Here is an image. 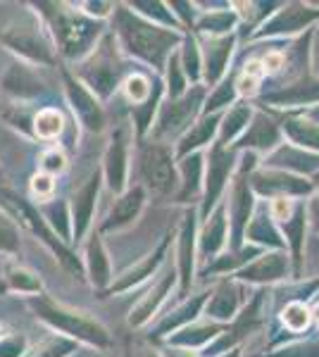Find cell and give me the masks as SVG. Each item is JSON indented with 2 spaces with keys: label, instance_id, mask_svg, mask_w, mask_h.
I'll list each match as a JSON object with an SVG mask.
<instances>
[{
  "label": "cell",
  "instance_id": "1",
  "mask_svg": "<svg viewBox=\"0 0 319 357\" xmlns=\"http://www.w3.org/2000/svg\"><path fill=\"white\" fill-rule=\"evenodd\" d=\"M119 33H121V41L126 43V48L131 53H136L138 57H143L148 62H155V65H160L162 57L167 55V50L177 43V33L153 26L143 20H136L126 10L119 13Z\"/></svg>",
  "mask_w": 319,
  "mask_h": 357
},
{
  "label": "cell",
  "instance_id": "2",
  "mask_svg": "<svg viewBox=\"0 0 319 357\" xmlns=\"http://www.w3.org/2000/svg\"><path fill=\"white\" fill-rule=\"evenodd\" d=\"M141 169H143L146 181L160 193L172 191L174 183H177L172 158H170V153H167V148H162L160 143H153V146L146 148L143 160H141Z\"/></svg>",
  "mask_w": 319,
  "mask_h": 357
},
{
  "label": "cell",
  "instance_id": "3",
  "mask_svg": "<svg viewBox=\"0 0 319 357\" xmlns=\"http://www.w3.org/2000/svg\"><path fill=\"white\" fill-rule=\"evenodd\" d=\"M43 317L50 324H55L57 329L74 333V336L84 338V341H89V343H98V345L107 343V336L101 326L74 312H67V310H60V307H48V310H43Z\"/></svg>",
  "mask_w": 319,
  "mask_h": 357
},
{
  "label": "cell",
  "instance_id": "4",
  "mask_svg": "<svg viewBox=\"0 0 319 357\" xmlns=\"http://www.w3.org/2000/svg\"><path fill=\"white\" fill-rule=\"evenodd\" d=\"M98 36V26L94 22L84 20V17H67L60 24V38L62 48L69 57L81 55L84 50H89L91 41Z\"/></svg>",
  "mask_w": 319,
  "mask_h": 357
},
{
  "label": "cell",
  "instance_id": "5",
  "mask_svg": "<svg viewBox=\"0 0 319 357\" xmlns=\"http://www.w3.org/2000/svg\"><path fill=\"white\" fill-rule=\"evenodd\" d=\"M200 91H195L193 96H188L186 100L181 102H170V107H165L160 117V126L158 134H174V131H181L191 119H193V112L198 110V100H200Z\"/></svg>",
  "mask_w": 319,
  "mask_h": 357
},
{
  "label": "cell",
  "instance_id": "6",
  "mask_svg": "<svg viewBox=\"0 0 319 357\" xmlns=\"http://www.w3.org/2000/svg\"><path fill=\"white\" fill-rule=\"evenodd\" d=\"M255 188L262 193H274V191H288V193H307L310 191V183L303 178H293L286 174H258L255 176Z\"/></svg>",
  "mask_w": 319,
  "mask_h": 357
},
{
  "label": "cell",
  "instance_id": "7",
  "mask_svg": "<svg viewBox=\"0 0 319 357\" xmlns=\"http://www.w3.org/2000/svg\"><path fill=\"white\" fill-rule=\"evenodd\" d=\"M231 169V158L224 155L222 151H214L212 162H210V174H207V200H205V210L214 203V198L219 195L224 186V178L229 176Z\"/></svg>",
  "mask_w": 319,
  "mask_h": 357
},
{
  "label": "cell",
  "instance_id": "8",
  "mask_svg": "<svg viewBox=\"0 0 319 357\" xmlns=\"http://www.w3.org/2000/svg\"><path fill=\"white\" fill-rule=\"evenodd\" d=\"M141 205H143V191L141 188H133V191L126 193L124 198H119L117 205L112 207V215H110L107 227H121V224L131 222L133 217L138 215Z\"/></svg>",
  "mask_w": 319,
  "mask_h": 357
},
{
  "label": "cell",
  "instance_id": "9",
  "mask_svg": "<svg viewBox=\"0 0 319 357\" xmlns=\"http://www.w3.org/2000/svg\"><path fill=\"white\" fill-rule=\"evenodd\" d=\"M286 272V257L283 255H267L258 264L248 267L241 276L251 281H265V279H279Z\"/></svg>",
  "mask_w": 319,
  "mask_h": 357
},
{
  "label": "cell",
  "instance_id": "10",
  "mask_svg": "<svg viewBox=\"0 0 319 357\" xmlns=\"http://www.w3.org/2000/svg\"><path fill=\"white\" fill-rule=\"evenodd\" d=\"M98 191V181L89 183V186L81 188V193L77 195V203H74V224H77V236L84 234L86 224L91 220V210H94V200Z\"/></svg>",
  "mask_w": 319,
  "mask_h": 357
},
{
  "label": "cell",
  "instance_id": "11",
  "mask_svg": "<svg viewBox=\"0 0 319 357\" xmlns=\"http://www.w3.org/2000/svg\"><path fill=\"white\" fill-rule=\"evenodd\" d=\"M69 91H72V98H74V102H77L74 107H77L81 117L86 119V126H91V129H98V126H101V110H98L96 100L89 93H86V91L81 89L79 84L69 82Z\"/></svg>",
  "mask_w": 319,
  "mask_h": 357
},
{
  "label": "cell",
  "instance_id": "12",
  "mask_svg": "<svg viewBox=\"0 0 319 357\" xmlns=\"http://www.w3.org/2000/svg\"><path fill=\"white\" fill-rule=\"evenodd\" d=\"M276 138H279V131H276V126L269 122L267 117L260 114L258 119H255L253 129L246 134V146H258V148H269L276 143Z\"/></svg>",
  "mask_w": 319,
  "mask_h": 357
},
{
  "label": "cell",
  "instance_id": "13",
  "mask_svg": "<svg viewBox=\"0 0 319 357\" xmlns=\"http://www.w3.org/2000/svg\"><path fill=\"white\" fill-rule=\"evenodd\" d=\"M107 174H110V186L119 191L121 183H124V141L121 138H114V146L110 148Z\"/></svg>",
  "mask_w": 319,
  "mask_h": 357
},
{
  "label": "cell",
  "instance_id": "14",
  "mask_svg": "<svg viewBox=\"0 0 319 357\" xmlns=\"http://www.w3.org/2000/svg\"><path fill=\"white\" fill-rule=\"evenodd\" d=\"M229 53H231L229 38L207 45V77H210V82H214V79L219 77V72L224 69V62H226V57H229Z\"/></svg>",
  "mask_w": 319,
  "mask_h": 357
},
{
  "label": "cell",
  "instance_id": "15",
  "mask_svg": "<svg viewBox=\"0 0 319 357\" xmlns=\"http://www.w3.org/2000/svg\"><path fill=\"white\" fill-rule=\"evenodd\" d=\"M34 124L40 138H55L62 131V114L57 110H40Z\"/></svg>",
  "mask_w": 319,
  "mask_h": 357
},
{
  "label": "cell",
  "instance_id": "16",
  "mask_svg": "<svg viewBox=\"0 0 319 357\" xmlns=\"http://www.w3.org/2000/svg\"><path fill=\"white\" fill-rule=\"evenodd\" d=\"M288 134L295 143H300V146H315L319 148V129L315 124L310 122H288L286 124Z\"/></svg>",
  "mask_w": 319,
  "mask_h": 357
},
{
  "label": "cell",
  "instance_id": "17",
  "mask_svg": "<svg viewBox=\"0 0 319 357\" xmlns=\"http://www.w3.org/2000/svg\"><path fill=\"white\" fill-rule=\"evenodd\" d=\"M283 324H286L291 331L307 329V324H310V312H307L305 305L303 303L286 305V310H283Z\"/></svg>",
  "mask_w": 319,
  "mask_h": 357
},
{
  "label": "cell",
  "instance_id": "18",
  "mask_svg": "<svg viewBox=\"0 0 319 357\" xmlns=\"http://www.w3.org/2000/svg\"><path fill=\"white\" fill-rule=\"evenodd\" d=\"M231 205H234V220H236V231H241V227L246 224L248 220V212H251V193H248V188L239 183L234 191V200H231Z\"/></svg>",
  "mask_w": 319,
  "mask_h": 357
},
{
  "label": "cell",
  "instance_id": "19",
  "mask_svg": "<svg viewBox=\"0 0 319 357\" xmlns=\"http://www.w3.org/2000/svg\"><path fill=\"white\" fill-rule=\"evenodd\" d=\"M214 122H217V117H210V119H205V122H200L198 126H195V129L186 136V141H184L181 153H188L191 148H198V146H202V143L210 141V136L214 131Z\"/></svg>",
  "mask_w": 319,
  "mask_h": 357
},
{
  "label": "cell",
  "instance_id": "20",
  "mask_svg": "<svg viewBox=\"0 0 319 357\" xmlns=\"http://www.w3.org/2000/svg\"><path fill=\"white\" fill-rule=\"evenodd\" d=\"M124 91H126V96H129L131 102H143V100H148V96H150V84H148L146 77L133 74V77L126 79Z\"/></svg>",
  "mask_w": 319,
  "mask_h": 357
},
{
  "label": "cell",
  "instance_id": "21",
  "mask_svg": "<svg viewBox=\"0 0 319 357\" xmlns=\"http://www.w3.org/2000/svg\"><path fill=\"white\" fill-rule=\"evenodd\" d=\"M222 234H224V220H222V212L214 217V222L207 227V231L202 234V250L212 252L222 245Z\"/></svg>",
  "mask_w": 319,
  "mask_h": 357
},
{
  "label": "cell",
  "instance_id": "22",
  "mask_svg": "<svg viewBox=\"0 0 319 357\" xmlns=\"http://www.w3.org/2000/svg\"><path fill=\"white\" fill-rule=\"evenodd\" d=\"M246 122H248V110H246V107H236L234 112H229V117H226V124H224V131H222L224 141L234 138L236 131H241Z\"/></svg>",
  "mask_w": 319,
  "mask_h": 357
},
{
  "label": "cell",
  "instance_id": "23",
  "mask_svg": "<svg viewBox=\"0 0 319 357\" xmlns=\"http://www.w3.org/2000/svg\"><path fill=\"white\" fill-rule=\"evenodd\" d=\"M91 272H94V281H98V284L107 281V262L98 243L91 245Z\"/></svg>",
  "mask_w": 319,
  "mask_h": 357
},
{
  "label": "cell",
  "instance_id": "24",
  "mask_svg": "<svg viewBox=\"0 0 319 357\" xmlns=\"http://www.w3.org/2000/svg\"><path fill=\"white\" fill-rule=\"evenodd\" d=\"M181 274H184V284H188V276H191V238H193V222H191V227L186 224V229H184V236H181Z\"/></svg>",
  "mask_w": 319,
  "mask_h": 357
},
{
  "label": "cell",
  "instance_id": "25",
  "mask_svg": "<svg viewBox=\"0 0 319 357\" xmlns=\"http://www.w3.org/2000/svg\"><path fill=\"white\" fill-rule=\"evenodd\" d=\"M291 212H293V203L288 198H283V195H279V198L272 203V220L288 222L291 220Z\"/></svg>",
  "mask_w": 319,
  "mask_h": 357
},
{
  "label": "cell",
  "instance_id": "26",
  "mask_svg": "<svg viewBox=\"0 0 319 357\" xmlns=\"http://www.w3.org/2000/svg\"><path fill=\"white\" fill-rule=\"evenodd\" d=\"M67 167V160L65 155H62L60 151H50L43 155V169L48 172H62Z\"/></svg>",
  "mask_w": 319,
  "mask_h": 357
},
{
  "label": "cell",
  "instance_id": "27",
  "mask_svg": "<svg viewBox=\"0 0 319 357\" xmlns=\"http://www.w3.org/2000/svg\"><path fill=\"white\" fill-rule=\"evenodd\" d=\"M31 188H34V193H36V195H40V198H45V195L53 193L55 183H53V178H50V176L36 174V176L31 178Z\"/></svg>",
  "mask_w": 319,
  "mask_h": 357
},
{
  "label": "cell",
  "instance_id": "28",
  "mask_svg": "<svg viewBox=\"0 0 319 357\" xmlns=\"http://www.w3.org/2000/svg\"><path fill=\"white\" fill-rule=\"evenodd\" d=\"M229 26H231V17L226 13H217L202 22V29H212V31H224Z\"/></svg>",
  "mask_w": 319,
  "mask_h": 357
},
{
  "label": "cell",
  "instance_id": "29",
  "mask_svg": "<svg viewBox=\"0 0 319 357\" xmlns=\"http://www.w3.org/2000/svg\"><path fill=\"white\" fill-rule=\"evenodd\" d=\"M312 217H315V224H317V229H319V198L315 200V205H312Z\"/></svg>",
  "mask_w": 319,
  "mask_h": 357
},
{
  "label": "cell",
  "instance_id": "30",
  "mask_svg": "<svg viewBox=\"0 0 319 357\" xmlns=\"http://www.w3.org/2000/svg\"><path fill=\"white\" fill-rule=\"evenodd\" d=\"M315 65L319 69V41H317V48H315Z\"/></svg>",
  "mask_w": 319,
  "mask_h": 357
},
{
  "label": "cell",
  "instance_id": "31",
  "mask_svg": "<svg viewBox=\"0 0 319 357\" xmlns=\"http://www.w3.org/2000/svg\"><path fill=\"white\" fill-rule=\"evenodd\" d=\"M312 314H315V319L319 321V305H317V307H315V312H312Z\"/></svg>",
  "mask_w": 319,
  "mask_h": 357
}]
</instances>
